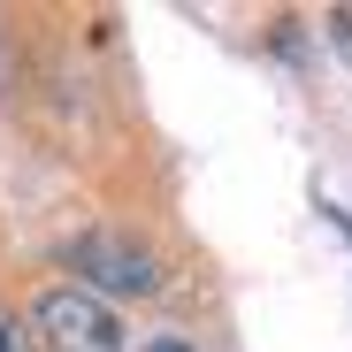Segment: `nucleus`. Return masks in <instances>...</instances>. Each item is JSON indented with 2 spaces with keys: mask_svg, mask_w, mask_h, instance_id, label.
<instances>
[{
  "mask_svg": "<svg viewBox=\"0 0 352 352\" xmlns=\"http://www.w3.org/2000/svg\"><path fill=\"white\" fill-rule=\"evenodd\" d=\"M146 352H192V344H184V337H153Z\"/></svg>",
  "mask_w": 352,
  "mask_h": 352,
  "instance_id": "obj_5",
  "label": "nucleus"
},
{
  "mask_svg": "<svg viewBox=\"0 0 352 352\" xmlns=\"http://www.w3.org/2000/svg\"><path fill=\"white\" fill-rule=\"evenodd\" d=\"M329 38H337V46H344V54H352V16H344V8H337V16H329Z\"/></svg>",
  "mask_w": 352,
  "mask_h": 352,
  "instance_id": "obj_4",
  "label": "nucleus"
},
{
  "mask_svg": "<svg viewBox=\"0 0 352 352\" xmlns=\"http://www.w3.org/2000/svg\"><path fill=\"white\" fill-rule=\"evenodd\" d=\"M31 329H38V352H123V322H115V307L92 299L85 283L38 291Z\"/></svg>",
  "mask_w": 352,
  "mask_h": 352,
  "instance_id": "obj_2",
  "label": "nucleus"
},
{
  "mask_svg": "<svg viewBox=\"0 0 352 352\" xmlns=\"http://www.w3.org/2000/svg\"><path fill=\"white\" fill-rule=\"evenodd\" d=\"M0 352H38V329H31L16 307H0Z\"/></svg>",
  "mask_w": 352,
  "mask_h": 352,
  "instance_id": "obj_3",
  "label": "nucleus"
},
{
  "mask_svg": "<svg viewBox=\"0 0 352 352\" xmlns=\"http://www.w3.org/2000/svg\"><path fill=\"white\" fill-rule=\"evenodd\" d=\"M62 261L77 268V283L92 291V299H153V291H161L153 245L123 238V230H85V238L62 245Z\"/></svg>",
  "mask_w": 352,
  "mask_h": 352,
  "instance_id": "obj_1",
  "label": "nucleus"
}]
</instances>
